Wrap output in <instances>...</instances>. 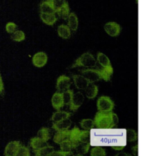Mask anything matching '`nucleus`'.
<instances>
[{
    "instance_id": "nucleus-1",
    "label": "nucleus",
    "mask_w": 141,
    "mask_h": 156,
    "mask_svg": "<svg viewBox=\"0 0 141 156\" xmlns=\"http://www.w3.org/2000/svg\"><path fill=\"white\" fill-rule=\"evenodd\" d=\"M118 116L111 112H97L94 118L95 126L98 129H111L118 123Z\"/></svg>"
},
{
    "instance_id": "nucleus-2",
    "label": "nucleus",
    "mask_w": 141,
    "mask_h": 156,
    "mask_svg": "<svg viewBox=\"0 0 141 156\" xmlns=\"http://www.w3.org/2000/svg\"><path fill=\"white\" fill-rule=\"evenodd\" d=\"M97 60L98 61L101 68L99 69L102 79L105 81H110L111 77L113 74V68L109 58L102 52H98L97 55Z\"/></svg>"
},
{
    "instance_id": "nucleus-3",
    "label": "nucleus",
    "mask_w": 141,
    "mask_h": 156,
    "mask_svg": "<svg viewBox=\"0 0 141 156\" xmlns=\"http://www.w3.org/2000/svg\"><path fill=\"white\" fill-rule=\"evenodd\" d=\"M97 66V60L95 57L89 52H86L77 59L73 63L71 68L75 67H84L87 69H93Z\"/></svg>"
},
{
    "instance_id": "nucleus-4",
    "label": "nucleus",
    "mask_w": 141,
    "mask_h": 156,
    "mask_svg": "<svg viewBox=\"0 0 141 156\" xmlns=\"http://www.w3.org/2000/svg\"><path fill=\"white\" fill-rule=\"evenodd\" d=\"M97 108L99 112H111L115 108V103L109 97L102 96L97 99Z\"/></svg>"
},
{
    "instance_id": "nucleus-5",
    "label": "nucleus",
    "mask_w": 141,
    "mask_h": 156,
    "mask_svg": "<svg viewBox=\"0 0 141 156\" xmlns=\"http://www.w3.org/2000/svg\"><path fill=\"white\" fill-rule=\"evenodd\" d=\"M82 75L87 79L90 83H94L102 80V76L100 74L99 69H86L81 71Z\"/></svg>"
},
{
    "instance_id": "nucleus-6",
    "label": "nucleus",
    "mask_w": 141,
    "mask_h": 156,
    "mask_svg": "<svg viewBox=\"0 0 141 156\" xmlns=\"http://www.w3.org/2000/svg\"><path fill=\"white\" fill-rule=\"evenodd\" d=\"M71 86L70 78L66 75H61L58 78L56 82V88L58 92L64 93L65 91L69 89Z\"/></svg>"
},
{
    "instance_id": "nucleus-7",
    "label": "nucleus",
    "mask_w": 141,
    "mask_h": 156,
    "mask_svg": "<svg viewBox=\"0 0 141 156\" xmlns=\"http://www.w3.org/2000/svg\"><path fill=\"white\" fill-rule=\"evenodd\" d=\"M104 30L111 37H117L122 31V27L118 23L114 22H109L105 24Z\"/></svg>"
},
{
    "instance_id": "nucleus-8",
    "label": "nucleus",
    "mask_w": 141,
    "mask_h": 156,
    "mask_svg": "<svg viewBox=\"0 0 141 156\" xmlns=\"http://www.w3.org/2000/svg\"><path fill=\"white\" fill-rule=\"evenodd\" d=\"M47 60H48L47 55L43 51L37 52L32 57V64L37 68H42L43 66H45L47 63Z\"/></svg>"
},
{
    "instance_id": "nucleus-9",
    "label": "nucleus",
    "mask_w": 141,
    "mask_h": 156,
    "mask_svg": "<svg viewBox=\"0 0 141 156\" xmlns=\"http://www.w3.org/2000/svg\"><path fill=\"white\" fill-rule=\"evenodd\" d=\"M83 101H84V96H83V94L82 93L78 92L76 94H73V99H72L70 104H69V109L72 112H76L82 106Z\"/></svg>"
},
{
    "instance_id": "nucleus-10",
    "label": "nucleus",
    "mask_w": 141,
    "mask_h": 156,
    "mask_svg": "<svg viewBox=\"0 0 141 156\" xmlns=\"http://www.w3.org/2000/svg\"><path fill=\"white\" fill-rule=\"evenodd\" d=\"M74 85L79 90H85L88 87L90 82L88 81L83 75H79V74H73L72 75Z\"/></svg>"
},
{
    "instance_id": "nucleus-11",
    "label": "nucleus",
    "mask_w": 141,
    "mask_h": 156,
    "mask_svg": "<svg viewBox=\"0 0 141 156\" xmlns=\"http://www.w3.org/2000/svg\"><path fill=\"white\" fill-rule=\"evenodd\" d=\"M20 147V142L15 141L9 142L8 145L6 146L4 151V155L6 156H17V151Z\"/></svg>"
},
{
    "instance_id": "nucleus-12",
    "label": "nucleus",
    "mask_w": 141,
    "mask_h": 156,
    "mask_svg": "<svg viewBox=\"0 0 141 156\" xmlns=\"http://www.w3.org/2000/svg\"><path fill=\"white\" fill-rule=\"evenodd\" d=\"M51 103H52L53 108L57 111L59 110L60 108H62L65 106L63 93H60V92L55 93L52 97V99H51Z\"/></svg>"
},
{
    "instance_id": "nucleus-13",
    "label": "nucleus",
    "mask_w": 141,
    "mask_h": 156,
    "mask_svg": "<svg viewBox=\"0 0 141 156\" xmlns=\"http://www.w3.org/2000/svg\"><path fill=\"white\" fill-rule=\"evenodd\" d=\"M40 12L41 13H56L53 4V0H46L41 2L40 4Z\"/></svg>"
},
{
    "instance_id": "nucleus-14",
    "label": "nucleus",
    "mask_w": 141,
    "mask_h": 156,
    "mask_svg": "<svg viewBox=\"0 0 141 156\" xmlns=\"http://www.w3.org/2000/svg\"><path fill=\"white\" fill-rule=\"evenodd\" d=\"M72 125V122L69 118L67 119L62 120L60 122H55L52 125L54 130H55L56 131H67L69 129V127Z\"/></svg>"
},
{
    "instance_id": "nucleus-15",
    "label": "nucleus",
    "mask_w": 141,
    "mask_h": 156,
    "mask_svg": "<svg viewBox=\"0 0 141 156\" xmlns=\"http://www.w3.org/2000/svg\"><path fill=\"white\" fill-rule=\"evenodd\" d=\"M46 145H48L47 141L43 140L42 139H41L38 136L32 138L31 140V141H30V146H31V148L33 150L34 152L35 151H39V150L42 149V148L45 147Z\"/></svg>"
},
{
    "instance_id": "nucleus-16",
    "label": "nucleus",
    "mask_w": 141,
    "mask_h": 156,
    "mask_svg": "<svg viewBox=\"0 0 141 156\" xmlns=\"http://www.w3.org/2000/svg\"><path fill=\"white\" fill-rule=\"evenodd\" d=\"M90 145L89 143H83V142H79L77 145H74L73 150L76 152L77 155H83L85 154H87L89 151Z\"/></svg>"
},
{
    "instance_id": "nucleus-17",
    "label": "nucleus",
    "mask_w": 141,
    "mask_h": 156,
    "mask_svg": "<svg viewBox=\"0 0 141 156\" xmlns=\"http://www.w3.org/2000/svg\"><path fill=\"white\" fill-rule=\"evenodd\" d=\"M71 116L70 112H65V111H58L56 112H55V113L52 115L51 118V122H53V123L55 122H60V121H62V120L67 119V118H69Z\"/></svg>"
},
{
    "instance_id": "nucleus-18",
    "label": "nucleus",
    "mask_w": 141,
    "mask_h": 156,
    "mask_svg": "<svg viewBox=\"0 0 141 156\" xmlns=\"http://www.w3.org/2000/svg\"><path fill=\"white\" fill-rule=\"evenodd\" d=\"M97 94H98V88L93 83H90L85 89V94H86V97L88 99L95 98Z\"/></svg>"
},
{
    "instance_id": "nucleus-19",
    "label": "nucleus",
    "mask_w": 141,
    "mask_h": 156,
    "mask_svg": "<svg viewBox=\"0 0 141 156\" xmlns=\"http://www.w3.org/2000/svg\"><path fill=\"white\" fill-rule=\"evenodd\" d=\"M56 13L59 15V17L60 18H62L64 20L68 19L69 16L70 14V9H69V3L67 1H65V3L61 6V8H59L58 9Z\"/></svg>"
},
{
    "instance_id": "nucleus-20",
    "label": "nucleus",
    "mask_w": 141,
    "mask_h": 156,
    "mask_svg": "<svg viewBox=\"0 0 141 156\" xmlns=\"http://www.w3.org/2000/svg\"><path fill=\"white\" fill-rule=\"evenodd\" d=\"M69 133L70 131H57V133L54 136V142L56 144H60L65 140H69Z\"/></svg>"
},
{
    "instance_id": "nucleus-21",
    "label": "nucleus",
    "mask_w": 141,
    "mask_h": 156,
    "mask_svg": "<svg viewBox=\"0 0 141 156\" xmlns=\"http://www.w3.org/2000/svg\"><path fill=\"white\" fill-rule=\"evenodd\" d=\"M41 19L46 25L53 26L56 23L57 17L55 13H41Z\"/></svg>"
},
{
    "instance_id": "nucleus-22",
    "label": "nucleus",
    "mask_w": 141,
    "mask_h": 156,
    "mask_svg": "<svg viewBox=\"0 0 141 156\" xmlns=\"http://www.w3.org/2000/svg\"><path fill=\"white\" fill-rule=\"evenodd\" d=\"M57 31L59 37L63 39H69L71 36V29L69 28V27L64 24L59 26Z\"/></svg>"
},
{
    "instance_id": "nucleus-23",
    "label": "nucleus",
    "mask_w": 141,
    "mask_h": 156,
    "mask_svg": "<svg viewBox=\"0 0 141 156\" xmlns=\"http://www.w3.org/2000/svg\"><path fill=\"white\" fill-rule=\"evenodd\" d=\"M67 20H68V26L71 29V31H76L79 26V20H78L77 15L74 12H70Z\"/></svg>"
},
{
    "instance_id": "nucleus-24",
    "label": "nucleus",
    "mask_w": 141,
    "mask_h": 156,
    "mask_svg": "<svg viewBox=\"0 0 141 156\" xmlns=\"http://www.w3.org/2000/svg\"><path fill=\"white\" fill-rule=\"evenodd\" d=\"M37 136L40 137L41 139H42L43 140L48 141L52 137V131L50 128L42 127L41 129H40L39 131L37 132Z\"/></svg>"
},
{
    "instance_id": "nucleus-25",
    "label": "nucleus",
    "mask_w": 141,
    "mask_h": 156,
    "mask_svg": "<svg viewBox=\"0 0 141 156\" xmlns=\"http://www.w3.org/2000/svg\"><path fill=\"white\" fill-rule=\"evenodd\" d=\"M55 151L53 146L51 145H46L45 147L41 149L39 151H35V154L37 156H48L51 155Z\"/></svg>"
},
{
    "instance_id": "nucleus-26",
    "label": "nucleus",
    "mask_w": 141,
    "mask_h": 156,
    "mask_svg": "<svg viewBox=\"0 0 141 156\" xmlns=\"http://www.w3.org/2000/svg\"><path fill=\"white\" fill-rule=\"evenodd\" d=\"M80 130L78 127H73L72 130H70V133H69V140L73 142V147L74 145H77L79 143V135H80Z\"/></svg>"
},
{
    "instance_id": "nucleus-27",
    "label": "nucleus",
    "mask_w": 141,
    "mask_h": 156,
    "mask_svg": "<svg viewBox=\"0 0 141 156\" xmlns=\"http://www.w3.org/2000/svg\"><path fill=\"white\" fill-rule=\"evenodd\" d=\"M59 145H60L61 151H65V152H72V151L73 150V144L70 140H65L62 143H60Z\"/></svg>"
},
{
    "instance_id": "nucleus-28",
    "label": "nucleus",
    "mask_w": 141,
    "mask_h": 156,
    "mask_svg": "<svg viewBox=\"0 0 141 156\" xmlns=\"http://www.w3.org/2000/svg\"><path fill=\"white\" fill-rule=\"evenodd\" d=\"M73 91L71 89H68V90L65 91L63 93V98H64V102H65V105L69 106L71 101L73 99Z\"/></svg>"
},
{
    "instance_id": "nucleus-29",
    "label": "nucleus",
    "mask_w": 141,
    "mask_h": 156,
    "mask_svg": "<svg viewBox=\"0 0 141 156\" xmlns=\"http://www.w3.org/2000/svg\"><path fill=\"white\" fill-rule=\"evenodd\" d=\"M80 125L82 126V128H83L84 130H88L89 131L90 129L93 128L95 126V124H94V120L92 119H83L80 122Z\"/></svg>"
},
{
    "instance_id": "nucleus-30",
    "label": "nucleus",
    "mask_w": 141,
    "mask_h": 156,
    "mask_svg": "<svg viewBox=\"0 0 141 156\" xmlns=\"http://www.w3.org/2000/svg\"><path fill=\"white\" fill-rule=\"evenodd\" d=\"M25 33H24L23 31H16L14 33H12V41H17V42L23 41L25 40Z\"/></svg>"
},
{
    "instance_id": "nucleus-31",
    "label": "nucleus",
    "mask_w": 141,
    "mask_h": 156,
    "mask_svg": "<svg viewBox=\"0 0 141 156\" xmlns=\"http://www.w3.org/2000/svg\"><path fill=\"white\" fill-rule=\"evenodd\" d=\"M79 140V142H83V143H89V140H90V133H89V131L88 130L80 131Z\"/></svg>"
},
{
    "instance_id": "nucleus-32",
    "label": "nucleus",
    "mask_w": 141,
    "mask_h": 156,
    "mask_svg": "<svg viewBox=\"0 0 141 156\" xmlns=\"http://www.w3.org/2000/svg\"><path fill=\"white\" fill-rule=\"evenodd\" d=\"M90 154L92 156H105L107 154H106V151L102 147H94L91 151Z\"/></svg>"
},
{
    "instance_id": "nucleus-33",
    "label": "nucleus",
    "mask_w": 141,
    "mask_h": 156,
    "mask_svg": "<svg viewBox=\"0 0 141 156\" xmlns=\"http://www.w3.org/2000/svg\"><path fill=\"white\" fill-rule=\"evenodd\" d=\"M31 155V152L29 148L26 147V146H23L20 145L18 151H17V156H30Z\"/></svg>"
},
{
    "instance_id": "nucleus-34",
    "label": "nucleus",
    "mask_w": 141,
    "mask_h": 156,
    "mask_svg": "<svg viewBox=\"0 0 141 156\" xmlns=\"http://www.w3.org/2000/svg\"><path fill=\"white\" fill-rule=\"evenodd\" d=\"M137 137H138V135H137L136 131L130 130V129L127 131V140H128V141H135V140H137Z\"/></svg>"
},
{
    "instance_id": "nucleus-35",
    "label": "nucleus",
    "mask_w": 141,
    "mask_h": 156,
    "mask_svg": "<svg viewBox=\"0 0 141 156\" xmlns=\"http://www.w3.org/2000/svg\"><path fill=\"white\" fill-rule=\"evenodd\" d=\"M17 28V26L13 23H7V25H6V31L8 33H14L16 30Z\"/></svg>"
},
{
    "instance_id": "nucleus-36",
    "label": "nucleus",
    "mask_w": 141,
    "mask_h": 156,
    "mask_svg": "<svg viewBox=\"0 0 141 156\" xmlns=\"http://www.w3.org/2000/svg\"><path fill=\"white\" fill-rule=\"evenodd\" d=\"M66 0H53V4L55 9V11H58V9L59 8H61V6L65 3V2Z\"/></svg>"
},
{
    "instance_id": "nucleus-37",
    "label": "nucleus",
    "mask_w": 141,
    "mask_h": 156,
    "mask_svg": "<svg viewBox=\"0 0 141 156\" xmlns=\"http://www.w3.org/2000/svg\"><path fill=\"white\" fill-rule=\"evenodd\" d=\"M73 154L72 152H65L63 151H54L53 154H51V156H67V155H71Z\"/></svg>"
},
{
    "instance_id": "nucleus-38",
    "label": "nucleus",
    "mask_w": 141,
    "mask_h": 156,
    "mask_svg": "<svg viewBox=\"0 0 141 156\" xmlns=\"http://www.w3.org/2000/svg\"><path fill=\"white\" fill-rule=\"evenodd\" d=\"M3 89H4V87H3V80H2L1 74H0V94H3Z\"/></svg>"
},
{
    "instance_id": "nucleus-39",
    "label": "nucleus",
    "mask_w": 141,
    "mask_h": 156,
    "mask_svg": "<svg viewBox=\"0 0 141 156\" xmlns=\"http://www.w3.org/2000/svg\"><path fill=\"white\" fill-rule=\"evenodd\" d=\"M125 146H114V147H112L114 150H116V151H122V150H123L124 149Z\"/></svg>"
}]
</instances>
